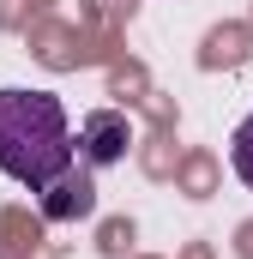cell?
Here are the masks:
<instances>
[{
    "instance_id": "2",
    "label": "cell",
    "mask_w": 253,
    "mask_h": 259,
    "mask_svg": "<svg viewBox=\"0 0 253 259\" xmlns=\"http://www.w3.org/2000/svg\"><path fill=\"white\" fill-rule=\"evenodd\" d=\"M126 115H115V109H97L85 127H78V145H85V163L91 169H109V163H121L126 157Z\"/></svg>"
},
{
    "instance_id": "1",
    "label": "cell",
    "mask_w": 253,
    "mask_h": 259,
    "mask_svg": "<svg viewBox=\"0 0 253 259\" xmlns=\"http://www.w3.org/2000/svg\"><path fill=\"white\" fill-rule=\"evenodd\" d=\"M66 169H72V121H66V103L55 91L6 84L0 91V175H12L18 187L43 193Z\"/></svg>"
},
{
    "instance_id": "3",
    "label": "cell",
    "mask_w": 253,
    "mask_h": 259,
    "mask_svg": "<svg viewBox=\"0 0 253 259\" xmlns=\"http://www.w3.org/2000/svg\"><path fill=\"white\" fill-rule=\"evenodd\" d=\"M91 211H97V187H91L85 169H66V175H55V181L43 187V217H55V223L91 217Z\"/></svg>"
},
{
    "instance_id": "4",
    "label": "cell",
    "mask_w": 253,
    "mask_h": 259,
    "mask_svg": "<svg viewBox=\"0 0 253 259\" xmlns=\"http://www.w3.org/2000/svg\"><path fill=\"white\" fill-rule=\"evenodd\" d=\"M229 169L241 175V187H253V115L229 133Z\"/></svg>"
}]
</instances>
